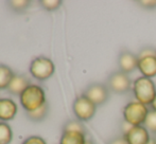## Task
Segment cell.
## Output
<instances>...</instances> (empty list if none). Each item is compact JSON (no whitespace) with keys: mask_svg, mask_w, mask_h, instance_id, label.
Returning a JSON list of instances; mask_svg holds the SVG:
<instances>
[{"mask_svg":"<svg viewBox=\"0 0 156 144\" xmlns=\"http://www.w3.org/2000/svg\"><path fill=\"white\" fill-rule=\"evenodd\" d=\"M86 135L76 132H63L60 139V144H85Z\"/></svg>","mask_w":156,"mask_h":144,"instance_id":"13","label":"cell"},{"mask_svg":"<svg viewBox=\"0 0 156 144\" xmlns=\"http://www.w3.org/2000/svg\"><path fill=\"white\" fill-rule=\"evenodd\" d=\"M38 3L44 10L48 11V12H53L62 5L61 0H41L38 1Z\"/></svg>","mask_w":156,"mask_h":144,"instance_id":"20","label":"cell"},{"mask_svg":"<svg viewBox=\"0 0 156 144\" xmlns=\"http://www.w3.org/2000/svg\"><path fill=\"white\" fill-rule=\"evenodd\" d=\"M32 2L30 0H11V1H8L6 4L15 13H23L30 5H31Z\"/></svg>","mask_w":156,"mask_h":144,"instance_id":"17","label":"cell"},{"mask_svg":"<svg viewBox=\"0 0 156 144\" xmlns=\"http://www.w3.org/2000/svg\"><path fill=\"white\" fill-rule=\"evenodd\" d=\"M148 144H156V141H154V140H153V139H151L150 142H149Z\"/></svg>","mask_w":156,"mask_h":144,"instance_id":"27","label":"cell"},{"mask_svg":"<svg viewBox=\"0 0 156 144\" xmlns=\"http://www.w3.org/2000/svg\"><path fill=\"white\" fill-rule=\"evenodd\" d=\"M142 76L152 78L156 76V55H149L138 57V67Z\"/></svg>","mask_w":156,"mask_h":144,"instance_id":"11","label":"cell"},{"mask_svg":"<svg viewBox=\"0 0 156 144\" xmlns=\"http://www.w3.org/2000/svg\"><path fill=\"white\" fill-rule=\"evenodd\" d=\"M149 55H156V50L152 49V48H144L138 53V57H144V56H149Z\"/></svg>","mask_w":156,"mask_h":144,"instance_id":"23","label":"cell"},{"mask_svg":"<svg viewBox=\"0 0 156 144\" xmlns=\"http://www.w3.org/2000/svg\"><path fill=\"white\" fill-rule=\"evenodd\" d=\"M72 110L76 119L82 122H87L94 117L97 112V106L85 95L81 94L74 100L72 104Z\"/></svg>","mask_w":156,"mask_h":144,"instance_id":"6","label":"cell"},{"mask_svg":"<svg viewBox=\"0 0 156 144\" xmlns=\"http://www.w3.org/2000/svg\"><path fill=\"white\" fill-rule=\"evenodd\" d=\"M109 92L107 86L102 83H91L85 88L83 95L89 99L98 107L105 104L109 99Z\"/></svg>","mask_w":156,"mask_h":144,"instance_id":"7","label":"cell"},{"mask_svg":"<svg viewBox=\"0 0 156 144\" xmlns=\"http://www.w3.org/2000/svg\"><path fill=\"white\" fill-rule=\"evenodd\" d=\"M108 144H127V142H126V140H125L124 136H121V137H116V138H114L113 140L109 141Z\"/></svg>","mask_w":156,"mask_h":144,"instance_id":"24","label":"cell"},{"mask_svg":"<svg viewBox=\"0 0 156 144\" xmlns=\"http://www.w3.org/2000/svg\"><path fill=\"white\" fill-rule=\"evenodd\" d=\"M118 66L120 71L126 74L132 73L138 67V55L129 50H122L118 57Z\"/></svg>","mask_w":156,"mask_h":144,"instance_id":"9","label":"cell"},{"mask_svg":"<svg viewBox=\"0 0 156 144\" xmlns=\"http://www.w3.org/2000/svg\"><path fill=\"white\" fill-rule=\"evenodd\" d=\"M13 138L12 128L5 122H0V144H10Z\"/></svg>","mask_w":156,"mask_h":144,"instance_id":"18","label":"cell"},{"mask_svg":"<svg viewBox=\"0 0 156 144\" xmlns=\"http://www.w3.org/2000/svg\"><path fill=\"white\" fill-rule=\"evenodd\" d=\"M21 144H47L46 141L39 136H31L27 138Z\"/></svg>","mask_w":156,"mask_h":144,"instance_id":"22","label":"cell"},{"mask_svg":"<svg viewBox=\"0 0 156 144\" xmlns=\"http://www.w3.org/2000/svg\"><path fill=\"white\" fill-rule=\"evenodd\" d=\"M133 93L136 101L144 105H151L156 97V86L152 78L139 76L133 82Z\"/></svg>","mask_w":156,"mask_h":144,"instance_id":"1","label":"cell"},{"mask_svg":"<svg viewBox=\"0 0 156 144\" xmlns=\"http://www.w3.org/2000/svg\"><path fill=\"white\" fill-rule=\"evenodd\" d=\"M123 136L127 144H148L151 140L150 134L144 125L132 126Z\"/></svg>","mask_w":156,"mask_h":144,"instance_id":"8","label":"cell"},{"mask_svg":"<svg viewBox=\"0 0 156 144\" xmlns=\"http://www.w3.org/2000/svg\"><path fill=\"white\" fill-rule=\"evenodd\" d=\"M63 132H81L83 135L87 134V130L85 125L83 124L82 121L80 120H69L67 121L63 126Z\"/></svg>","mask_w":156,"mask_h":144,"instance_id":"16","label":"cell"},{"mask_svg":"<svg viewBox=\"0 0 156 144\" xmlns=\"http://www.w3.org/2000/svg\"><path fill=\"white\" fill-rule=\"evenodd\" d=\"M152 139H153V140H154V141H156V135H154V137H153Z\"/></svg>","mask_w":156,"mask_h":144,"instance_id":"28","label":"cell"},{"mask_svg":"<svg viewBox=\"0 0 156 144\" xmlns=\"http://www.w3.org/2000/svg\"><path fill=\"white\" fill-rule=\"evenodd\" d=\"M136 4L138 6L146 10H154L156 9V0H140V1H136Z\"/></svg>","mask_w":156,"mask_h":144,"instance_id":"21","label":"cell"},{"mask_svg":"<svg viewBox=\"0 0 156 144\" xmlns=\"http://www.w3.org/2000/svg\"><path fill=\"white\" fill-rule=\"evenodd\" d=\"M144 126L148 129L149 132H152L153 135H156V111L153 109L149 110V113L147 115V119L144 123Z\"/></svg>","mask_w":156,"mask_h":144,"instance_id":"19","label":"cell"},{"mask_svg":"<svg viewBox=\"0 0 156 144\" xmlns=\"http://www.w3.org/2000/svg\"><path fill=\"white\" fill-rule=\"evenodd\" d=\"M48 112H49V104L46 102L41 107L35 109L33 111H30V112H27V115L33 122H41L44 119H46V117L48 115Z\"/></svg>","mask_w":156,"mask_h":144,"instance_id":"15","label":"cell"},{"mask_svg":"<svg viewBox=\"0 0 156 144\" xmlns=\"http://www.w3.org/2000/svg\"><path fill=\"white\" fill-rule=\"evenodd\" d=\"M85 144H94L91 140H86V142H85Z\"/></svg>","mask_w":156,"mask_h":144,"instance_id":"26","label":"cell"},{"mask_svg":"<svg viewBox=\"0 0 156 144\" xmlns=\"http://www.w3.org/2000/svg\"><path fill=\"white\" fill-rule=\"evenodd\" d=\"M151 109H153V110H155L156 111V97H155V99L153 100V102H152V104H151Z\"/></svg>","mask_w":156,"mask_h":144,"instance_id":"25","label":"cell"},{"mask_svg":"<svg viewBox=\"0 0 156 144\" xmlns=\"http://www.w3.org/2000/svg\"><path fill=\"white\" fill-rule=\"evenodd\" d=\"M30 85H31V82L27 75L15 73L6 88V91L13 95H20Z\"/></svg>","mask_w":156,"mask_h":144,"instance_id":"10","label":"cell"},{"mask_svg":"<svg viewBox=\"0 0 156 144\" xmlns=\"http://www.w3.org/2000/svg\"><path fill=\"white\" fill-rule=\"evenodd\" d=\"M54 64L46 56H37L30 64V73L37 81H46L54 73Z\"/></svg>","mask_w":156,"mask_h":144,"instance_id":"5","label":"cell"},{"mask_svg":"<svg viewBox=\"0 0 156 144\" xmlns=\"http://www.w3.org/2000/svg\"><path fill=\"white\" fill-rule=\"evenodd\" d=\"M149 110L150 109L144 104H141L137 101L129 102L124 106L122 110L123 120L132 126L144 125Z\"/></svg>","mask_w":156,"mask_h":144,"instance_id":"3","label":"cell"},{"mask_svg":"<svg viewBox=\"0 0 156 144\" xmlns=\"http://www.w3.org/2000/svg\"><path fill=\"white\" fill-rule=\"evenodd\" d=\"M17 113V105L11 99H0V120L2 122L11 121Z\"/></svg>","mask_w":156,"mask_h":144,"instance_id":"12","label":"cell"},{"mask_svg":"<svg viewBox=\"0 0 156 144\" xmlns=\"http://www.w3.org/2000/svg\"><path fill=\"white\" fill-rule=\"evenodd\" d=\"M105 85L111 92L116 94H124L133 89V82L129 74L120 70L111 73V75L107 77Z\"/></svg>","mask_w":156,"mask_h":144,"instance_id":"4","label":"cell"},{"mask_svg":"<svg viewBox=\"0 0 156 144\" xmlns=\"http://www.w3.org/2000/svg\"><path fill=\"white\" fill-rule=\"evenodd\" d=\"M20 104L27 112L41 107L46 103V94L44 89L38 85L31 84L20 95Z\"/></svg>","mask_w":156,"mask_h":144,"instance_id":"2","label":"cell"},{"mask_svg":"<svg viewBox=\"0 0 156 144\" xmlns=\"http://www.w3.org/2000/svg\"><path fill=\"white\" fill-rule=\"evenodd\" d=\"M14 72L9 66L0 64V90L6 89L14 76Z\"/></svg>","mask_w":156,"mask_h":144,"instance_id":"14","label":"cell"}]
</instances>
